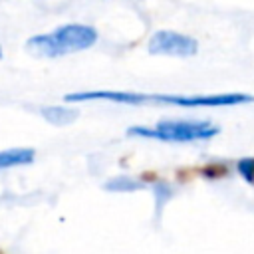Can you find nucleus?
Masks as SVG:
<instances>
[{
    "label": "nucleus",
    "instance_id": "nucleus-5",
    "mask_svg": "<svg viewBox=\"0 0 254 254\" xmlns=\"http://www.w3.org/2000/svg\"><path fill=\"white\" fill-rule=\"evenodd\" d=\"M40 113H42V117H44L48 123L58 125V127L69 125V123H73V121L79 117V111H77V109H67V107H60V105L42 107Z\"/></svg>",
    "mask_w": 254,
    "mask_h": 254
},
{
    "label": "nucleus",
    "instance_id": "nucleus-2",
    "mask_svg": "<svg viewBox=\"0 0 254 254\" xmlns=\"http://www.w3.org/2000/svg\"><path fill=\"white\" fill-rule=\"evenodd\" d=\"M220 129L202 119H163L153 127L133 125L127 129L129 137L155 139L163 143H192V141H208L216 137Z\"/></svg>",
    "mask_w": 254,
    "mask_h": 254
},
{
    "label": "nucleus",
    "instance_id": "nucleus-9",
    "mask_svg": "<svg viewBox=\"0 0 254 254\" xmlns=\"http://www.w3.org/2000/svg\"><path fill=\"white\" fill-rule=\"evenodd\" d=\"M200 173H202L204 177H210V179H212V177H224V175H226V167L220 165V163H210V165L202 167Z\"/></svg>",
    "mask_w": 254,
    "mask_h": 254
},
{
    "label": "nucleus",
    "instance_id": "nucleus-3",
    "mask_svg": "<svg viewBox=\"0 0 254 254\" xmlns=\"http://www.w3.org/2000/svg\"><path fill=\"white\" fill-rule=\"evenodd\" d=\"M147 50L153 56L190 58L198 52V42L192 36L175 32V30H159L149 38Z\"/></svg>",
    "mask_w": 254,
    "mask_h": 254
},
{
    "label": "nucleus",
    "instance_id": "nucleus-8",
    "mask_svg": "<svg viewBox=\"0 0 254 254\" xmlns=\"http://www.w3.org/2000/svg\"><path fill=\"white\" fill-rule=\"evenodd\" d=\"M173 192H171V187L167 185V183H157L155 185V196H157V208H161L163 206V202L171 196Z\"/></svg>",
    "mask_w": 254,
    "mask_h": 254
},
{
    "label": "nucleus",
    "instance_id": "nucleus-1",
    "mask_svg": "<svg viewBox=\"0 0 254 254\" xmlns=\"http://www.w3.org/2000/svg\"><path fill=\"white\" fill-rule=\"evenodd\" d=\"M97 42V30L89 24H64L52 32L36 34L26 40V50L40 58H60L85 52Z\"/></svg>",
    "mask_w": 254,
    "mask_h": 254
},
{
    "label": "nucleus",
    "instance_id": "nucleus-10",
    "mask_svg": "<svg viewBox=\"0 0 254 254\" xmlns=\"http://www.w3.org/2000/svg\"><path fill=\"white\" fill-rule=\"evenodd\" d=\"M0 58H2V50H0Z\"/></svg>",
    "mask_w": 254,
    "mask_h": 254
},
{
    "label": "nucleus",
    "instance_id": "nucleus-6",
    "mask_svg": "<svg viewBox=\"0 0 254 254\" xmlns=\"http://www.w3.org/2000/svg\"><path fill=\"white\" fill-rule=\"evenodd\" d=\"M143 187H145L143 179H135V177H127V175H119V177H115L103 185V189L111 190V192H133V190H139Z\"/></svg>",
    "mask_w": 254,
    "mask_h": 254
},
{
    "label": "nucleus",
    "instance_id": "nucleus-7",
    "mask_svg": "<svg viewBox=\"0 0 254 254\" xmlns=\"http://www.w3.org/2000/svg\"><path fill=\"white\" fill-rule=\"evenodd\" d=\"M236 171H238V175H240L248 185L254 187V157H242V159H238Z\"/></svg>",
    "mask_w": 254,
    "mask_h": 254
},
{
    "label": "nucleus",
    "instance_id": "nucleus-4",
    "mask_svg": "<svg viewBox=\"0 0 254 254\" xmlns=\"http://www.w3.org/2000/svg\"><path fill=\"white\" fill-rule=\"evenodd\" d=\"M36 157L34 149H26V147H18V149H6L0 151V171L2 169H12V167H22V165H30Z\"/></svg>",
    "mask_w": 254,
    "mask_h": 254
}]
</instances>
